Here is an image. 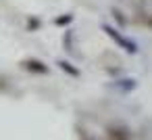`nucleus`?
Listing matches in <instances>:
<instances>
[{
  "label": "nucleus",
  "instance_id": "2",
  "mask_svg": "<svg viewBox=\"0 0 152 140\" xmlns=\"http://www.w3.org/2000/svg\"><path fill=\"white\" fill-rule=\"evenodd\" d=\"M25 67H27V69H31V71H38V73H46V71H48V67H44L40 61H27V63H25Z\"/></svg>",
  "mask_w": 152,
  "mask_h": 140
},
{
  "label": "nucleus",
  "instance_id": "1",
  "mask_svg": "<svg viewBox=\"0 0 152 140\" xmlns=\"http://www.w3.org/2000/svg\"><path fill=\"white\" fill-rule=\"evenodd\" d=\"M104 32H106V34H108V36H110V38H113V40H115V42L119 44V46H121V48H125L127 52H135V50H137V46H135V44H133L131 40L123 38V36H121V34H119L117 29H113V27L104 25Z\"/></svg>",
  "mask_w": 152,
  "mask_h": 140
}]
</instances>
